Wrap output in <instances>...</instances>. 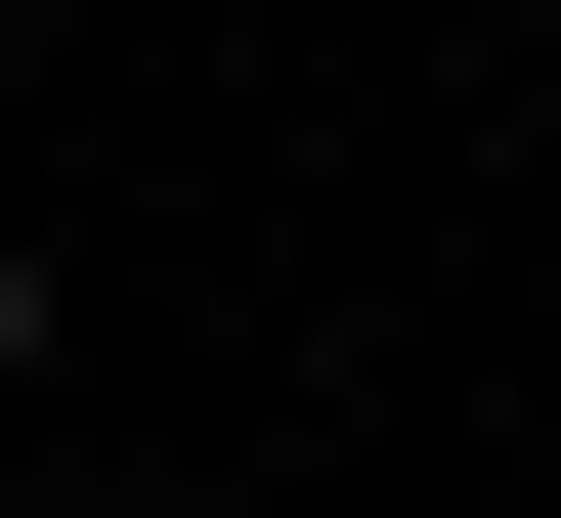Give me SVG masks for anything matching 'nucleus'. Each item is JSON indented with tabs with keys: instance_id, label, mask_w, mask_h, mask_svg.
<instances>
[{
	"instance_id": "obj_1",
	"label": "nucleus",
	"mask_w": 561,
	"mask_h": 518,
	"mask_svg": "<svg viewBox=\"0 0 561 518\" xmlns=\"http://www.w3.org/2000/svg\"><path fill=\"white\" fill-rule=\"evenodd\" d=\"M0 346H44V302H0Z\"/></svg>"
}]
</instances>
